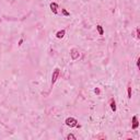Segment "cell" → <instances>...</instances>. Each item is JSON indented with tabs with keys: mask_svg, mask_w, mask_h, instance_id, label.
<instances>
[{
	"mask_svg": "<svg viewBox=\"0 0 140 140\" xmlns=\"http://www.w3.org/2000/svg\"><path fill=\"white\" fill-rule=\"evenodd\" d=\"M49 8H50V10H52L53 13H55V14H57V13H58V5L56 2H52V3H50Z\"/></svg>",
	"mask_w": 140,
	"mask_h": 140,
	"instance_id": "cell-4",
	"label": "cell"
},
{
	"mask_svg": "<svg viewBox=\"0 0 140 140\" xmlns=\"http://www.w3.org/2000/svg\"><path fill=\"white\" fill-rule=\"evenodd\" d=\"M94 92H95V94H100L101 91H100V89H99V88H96V89L94 90Z\"/></svg>",
	"mask_w": 140,
	"mask_h": 140,
	"instance_id": "cell-12",
	"label": "cell"
},
{
	"mask_svg": "<svg viewBox=\"0 0 140 140\" xmlns=\"http://www.w3.org/2000/svg\"><path fill=\"white\" fill-rule=\"evenodd\" d=\"M139 61H140V58L138 57V59H137V67L139 68Z\"/></svg>",
	"mask_w": 140,
	"mask_h": 140,
	"instance_id": "cell-13",
	"label": "cell"
},
{
	"mask_svg": "<svg viewBox=\"0 0 140 140\" xmlns=\"http://www.w3.org/2000/svg\"><path fill=\"white\" fill-rule=\"evenodd\" d=\"M22 43H23V40H20V42H19V45H22Z\"/></svg>",
	"mask_w": 140,
	"mask_h": 140,
	"instance_id": "cell-15",
	"label": "cell"
},
{
	"mask_svg": "<svg viewBox=\"0 0 140 140\" xmlns=\"http://www.w3.org/2000/svg\"><path fill=\"white\" fill-rule=\"evenodd\" d=\"M66 125L68 126V127H70V128H73V127H79V124H78V120H77L76 118H73V117H68V118L66 119Z\"/></svg>",
	"mask_w": 140,
	"mask_h": 140,
	"instance_id": "cell-1",
	"label": "cell"
},
{
	"mask_svg": "<svg viewBox=\"0 0 140 140\" xmlns=\"http://www.w3.org/2000/svg\"><path fill=\"white\" fill-rule=\"evenodd\" d=\"M62 13H64V15H66V17H68V15H70V13H69L67 10H65V9H62Z\"/></svg>",
	"mask_w": 140,
	"mask_h": 140,
	"instance_id": "cell-11",
	"label": "cell"
},
{
	"mask_svg": "<svg viewBox=\"0 0 140 140\" xmlns=\"http://www.w3.org/2000/svg\"><path fill=\"white\" fill-rule=\"evenodd\" d=\"M128 99H131V86H128Z\"/></svg>",
	"mask_w": 140,
	"mask_h": 140,
	"instance_id": "cell-10",
	"label": "cell"
},
{
	"mask_svg": "<svg viewBox=\"0 0 140 140\" xmlns=\"http://www.w3.org/2000/svg\"><path fill=\"white\" fill-rule=\"evenodd\" d=\"M70 139H76V136L72 135V133H69V135L67 136V140H70Z\"/></svg>",
	"mask_w": 140,
	"mask_h": 140,
	"instance_id": "cell-9",
	"label": "cell"
},
{
	"mask_svg": "<svg viewBox=\"0 0 140 140\" xmlns=\"http://www.w3.org/2000/svg\"><path fill=\"white\" fill-rule=\"evenodd\" d=\"M96 30H97V32H99V34H100V35H103L104 31H103L102 26H101V25H96Z\"/></svg>",
	"mask_w": 140,
	"mask_h": 140,
	"instance_id": "cell-8",
	"label": "cell"
},
{
	"mask_svg": "<svg viewBox=\"0 0 140 140\" xmlns=\"http://www.w3.org/2000/svg\"><path fill=\"white\" fill-rule=\"evenodd\" d=\"M138 126H139V123H138L137 116H133V125H131V127H133V129H137Z\"/></svg>",
	"mask_w": 140,
	"mask_h": 140,
	"instance_id": "cell-5",
	"label": "cell"
},
{
	"mask_svg": "<svg viewBox=\"0 0 140 140\" xmlns=\"http://www.w3.org/2000/svg\"><path fill=\"white\" fill-rule=\"evenodd\" d=\"M65 34H66V31H65V30H60V31H58L57 33H56V37L57 38H62L65 36Z\"/></svg>",
	"mask_w": 140,
	"mask_h": 140,
	"instance_id": "cell-6",
	"label": "cell"
},
{
	"mask_svg": "<svg viewBox=\"0 0 140 140\" xmlns=\"http://www.w3.org/2000/svg\"><path fill=\"white\" fill-rule=\"evenodd\" d=\"M109 105H111V108L113 112H116V103H115L114 99H111V101H109Z\"/></svg>",
	"mask_w": 140,
	"mask_h": 140,
	"instance_id": "cell-7",
	"label": "cell"
},
{
	"mask_svg": "<svg viewBox=\"0 0 140 140\" xmlns=\"http://www.w3.org/2000/svg\"><path fill=\"white\" fill-rule=\"evenodd\" d=\"M59 74H60V70L58 68H56L53 71V74H52V87L55 84V82L57 81V79H58V77H59Z\"/></svg>",
	"mask_w": 140,
	"mask_h": 140,
	"instance_id": "cell-2",
	"label": "cell"
},
{
	"mask_svg": "<svg viewBox=\"0 0 140 140\" xmlns=\"http://www.w3.org/2000/svg\"><path fill=\"white\" fill-rule=\"evenodd\" d=\"M70 56H71L72 60H76L80 57V53H79V50L77 49V48H72V49L70 50Z\"/></svg>",
	"mask_w": 140,
	"mask_h": 140,
	"instance_id": "cell-3",
	"label": "cell"
},
{
	"mask_svg": "<svg viewBox=\"0 0 140 140\" xmlns=\"http://www.w3.org/2000/svg\"><path fill=\"white\" fill-rule=\"evenodd\" d=\"M137 37H138V38L140 37V35H139V29H137Z\"/></svg>",
	"mask_w": 140,
	"mask_h": 140,
	"instance_id": "cell-14",
	"label": "cell"
}]
</instances>
